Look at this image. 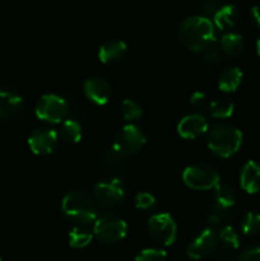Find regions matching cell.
Returning <instances> with one entry per match:
<instances>
[{
	"mask_svg": "<svg viewBox=\"0 0 260 261\" xmlns=\"http://www.w3.org/2000/svg\"><path fill=\"white\" fill-rule=\"evenodd\" d=\"M181 45L191 53H203L216 43V27L204 15L188 17L180 23L177 30Z\"/></svg>",
	"mask_w": 260,
	"mask_h": 261,
	"instance_id": "6da1fadb",
	"label": "cell"
},
{
	"mask_svg": "<svg viewBox=\"0 0 260 261\" xmlns=\"http://www.w3.org/2000/svg\"><path fill=\"white\" fill-rule=\"evenodd\" d=\"M97 201L84 191L74 190L61 200V212L69 221L81 226L91 224L98 218Z\"/></svg>",
	"mask_w": 260,
	"mask_h": 261,
	"instance_id": "7a4b0ae2",
	"label": "cell"
},
{
	"mask_svg": "<svg viewBox=\"0 0 260 261\" xmlns=\"http://www.w3.org/2000/svg\"><path fill=\"white\" fill-rule=\"evenodd\" d=\"M209 150L219 158H229L236 154L244 142V135L237 127L227 124H217L206 133Z\"/></svg>",
	"mask_w": 260,
	"mask_h": 261,
	"instance_id": "3957f363",
	"label": "cell"
},
{
	"mask_svg": "<svg viewBox=\"0 0 260 261\" xmlns=\"http://www.w3.org/2000/svg\"><path fill=\"white\" fill-rule=\"evenodd\" d=\"M221 176L214 166L205 162L188 166L183 172V181L188 188L198 191L214 189L219 184Z\"/></svg>",
	"mask_w": 260,
	"mask_h": 261,
	"instance_id": "277c9868",
	"label": "cell"
},
{
	"mask_svg": "<svg viewBox=\"0 0 260 261\" xmlns=\"http://www.w3.org/2000/svg\"><path fill=\"white\" fill-rule=\"evenodd\" d=\"M145 143H147V137L142 127L129 124L116 133L111 147L124 157H129L139 153L144 148Z\"/></svg>",
	"mask_w": 260,
	"mask_h": 261,
	"instance_id": "5b68a950",
	"label": "cell"
},
{
	"mask_svg": "<svg viewBox=\"0 0 260 261\" xmlns=\"http://www.w3.org/2000/svg\"><path fill=\"white\" fill-rule=\"evenodd\" d=\"M93 236L105 245H115L126 237L127 224L124 219L114 216H103L93 223Z\"/></svg>",
	"mask_w": 260,
	"mask_h": 261,
	"instance_id": "8992f818",
	"label": "cell"
},
{
	"mask_svg": "<svg viewBox=\"0 0 260 261\" xmlns=\"http://www.w3.org/2000/svg\"><path fill=\"white\" fill-rule=\"evenodd\" d=\"M36 116L48 124H61L69 114V105L58 94H43L36 105Z\"/></svg>",
	"mask_w": 260,
	"mask_h": 261,
	"instance_id": "52a82bcc",
	"label": "cell"
},
{
	"mask_svg": "<svg viewBox=\"0 0 260 261\" xmlns=\"http://www.w3.org/2000/svg\"><path fill=\"white\" fill-rule=\"evenodd\" d=\"M147 231L150 239L161 246H171L177 239V226L168 213L153 214L148 219Z\"/></svg>",
	"mask_w": 260,
	"mask_h": 261,
	"instance_id": "ba28073f",
	"label": "cell"
},
{
	"mask_svg": "<svg viewBox=\"0 0 260 261\" xmlns=\"http://www.w3.org/2000/svg\"><path fill=\"white\" fill-rule=\"evenodd\" d=\"M94 200L105 208H114L125 199L124 184L120 178L107 177L98 181L93 188Z\"/></svg>",
	"mask_w": 260,
	"mask_h": 261,
	"instance_id": "9c48e42d",
	"label": "cell"
},
{
	"mask_svg": "<svg viewBox=\"0 0 260 261\" xmlns=\"http://www.w3.org/2000/svg\"><path fill=\"white\" fill-rule=\"evenodd\" d=\"M218 233L214 231V228L208 227L203 229L190 244L186 246L185 254L189 259L201 260L204 257H208L209 255L214 254L218 249Z\"/></svg>",
	"mask_w": 260,
	"mask_h": 261,
	"instance_id": "30bf717a",
	"label": "cell"
},
{
	"mask_svg": "<svg viewBox=\"0 0 260 261\" xmlns=\"http://www.w3.org/2000/svg\"><path fill=\"white\" fill-rule=\"evenodd\" d=\"M59 143V134L51 127H38L28 137V145L36 155L51 154Z\"/></svg>",
	"mask_w": 260,
	"mask_h": 261,
	"instance_id": "8fae6325",
	"label": "cell"
},
{
	"mask_svg": "<svg viewBox=\"0 0 260 261\" xmlns=\"http://www.w3.org/2000/svg\"><path fill=\"white\" fill-rule=\"evenodd\" d=\"M84 96L88 101L97 106H103L110 101L112 96V87L110 82L101 76H92L83 84Z\"/></svg>",
	"mask_w": 260,
	"mask_h": 261,
	"instance_id": "7c38bea8",
	"label": "cell"
},
{
	"mask_svg": "<svg viewBox=\"0 0 260 261\" xmlns=\"http://www.w3.org/2000/svg\"><path fill=\"white\" fill-rule=\"evenodd\" d=\"M208 121L201 114H190L183 117L177 125V133L181 138L194 140L208 133Z\"/></svg>",
	"mask_w": 260,
	"mask_h": 261,
	"instance_id": "4fadbf2b",
	"label": "cell"
},
{
	"mask_svg": "<svg viewBox=\"0 0 260 261\" xmlns=\"http://www.w3.org/2000/svg\"><path fill=\"white\" fill-rule=\"evenodd\" d=\"M240 185L247 194H256L260 191V163L256 161H247L240 172Z\"/></svg>",
	"mask_w": 260,
	"mask_h": 261,
	"instance_id": "5bb4252c",
	"label": "cell"
},
{
	"mask_svg": "<svg viewBox=\"0 0 260 261\" xmlns=\"http://www.w3.org/2000/svg\"><path fill=\"white\" fill-rule=\"evenodd\" d=\"M23 98L13 88H0V117H10L22 110Z\"/></svg>",
	"mask_w": 260,
	"mask_h": 261,
	"instance_id": "9a60e30c",
	"label": "cell"
},
{
	"mask_svg": "<svg viewBox=\"0 0 260 261\" xmlns=\"http://www.w3.org/2000/svg\"><path fill=\"white\" fill-rule=\"evenodd\" d=\"M127 46L124 41L112 40L103 43L98 50V59L103 64H115L126 55Z\"/></svg>",
	"mask_w": 260,
	"mask_h": 261,
	"instance_id": "2e32d148",
	"label": "cell"
},
{
	"mask_svg": "<svg viewBox=\"0 0 260 261\" xmlns=\"http://www.w3.org/2000/svg\"><path fill=\"white\" fill-rule=\"evenodd\" d=\"M239 20V9L233 4H223L213 15V24L221 31L231 30Z\"/></svg>",
	"mask_w": 260,
	"mask_h": 261,
	"instance_id": "e0dca14e",
	"label": "cell"
},
{
	"mask_svg": "<svg viewBox=\"0 0 260 261\" xmlns=\"http://www.w3.org/2000/svg\"><path fill=\"white\" fill-rule=\"evenodd\" d=\"M242 82V71L237 66L226 68L218 78V88L224 93H232L240 87Z\"/></svg>",
	"mask_w": 260,
	"mask_h": 261,
	"instance_id": "ac0fdd59",
	"label": "cell"
},
{
	"mask_svg": "<svg viewBox=\"0 0 260 261\" xmlns=\"http://www.w3.org/2000/svg\"><path fill=\"white\" fill-rule=\"evenodd\" d=\"M58 134L63 142L68 143V144H76V143L82 140L83 130H82V125L78 121L71 119H65L61 122Z\"/></svg>",
	"mask_w": 260,
	"mask_h": 261,
	"instance_id": "d6986e66",
	"label": "cell"
},
{
	"mask_svg": "<svg viewBox=\"0 0 260 261\" xmlns=\"http://www.w3.org/2000/svg\"><path fill=\"white\" fill-rule=\"evenodd\" d=\"M244 37L239 33L228 32L223 35L219 40V48L223 54L229 56H236L240 55L244 50Z\"/></svg>",
	"mask_w": 260,
	"mask_h": 261,
	"instance_id": "ffe728a7",
	"label": "cell"
},
{
	"mask_svg": "<svg viewBox=\"0 0 260 261\" xmlns=\"http://www.w3.org/2000/svg\"><path fill=\"white\" fill-rule=\"evenodd\" d=\"M214 199H216L217 205L222 208L233 209L236 204V191L232 186L219 182L214 188Z\"/></svg>",
	"mask_w": 260,
	"mask_h": 261,
	"instance_id": "44dd1931",
	"label": "cell"
},
{
	"mask_svg": "<svg viewBox=\"0 0 260 261\" xmlns=\"http://www.w3.org/2000/svg\"><path fill=\"white\" fill-rule=\"evenodd\" d=\"M93 232L87 229L86 227H82L81 224L74 227L68 234V241L70 247L73 249H84L88 246L93 240Z\"/></svg>",
	"mask_w": 260,
	"mask_h": 261,
	"instance_id": "7402d4cb",
	"label": "cell"
},
{
	"mask_svg": "<svg viewBox=\"0 0 260 261\" xmlns=\"http://www.w3.org/2000/svg\"><path fill=\"white\" fill-rule=\"evenodd\" d=\"M232 217H233V209L222 208V206L216 204L206 214V223L212 228H214V227H223L231 221Z\"/></svg>",
	"mask_w": 260,
	"mask_h": 261,
	"instance_id": "603a6c76",
	"label": "cell"
},
{
	"mask_svg": "<svg viewBox=\"0 0 260 261\" xmlns=\"http://www.w3.org/2000/svg\"><path fill=\"white\" fill-rule=\"evenodd\" d=\"M233 103L227 98H217L208 105V112L213 119H228L233 114Z\"/></svg>",
	"mask_w": 260,
	"mask_h": 261,
	"instance_id": "cb8c5ba5",
	"label": "cell"
},
{
	"mask_svg": "<svg viewBox=\"0 0 260 261\" xmlns=\"http://www.w3.org/2000/svg\"><path fill=\"white\" fill-rule=\"evenodd\" d=\"M218 241L228 251H235V250H237L240 247L239 233H237L233 227L228 226V224L221 227V229L218 232Z\"/></svg>",
	"mask_w": 260,
	"mask_h": 261,
	"instance_id": "d4e9b609",
	"label": "cell"
},
{
	"mask_svg": "<svg viewBox=\"0 0 260 261\" xmlns=\"http://www.w3.org/2000/svg\"><path fill=\"white\" fill-rule=\"evenodd\" d=\"M241 232L246 237H255L260 233V213L247 212L241 219Z\"/></svg>",
	"mask_w": 260,
	"mask_h": 261,
	"instance_id": "484cf974",
	"label": "cell"
},
{
	"mask_svg": "<svg viewBox=\"0 0 260 261\" xmlns=\"http://www.w3.org/2000/svg\"><path fill=\"white\" fill-rule=\"evenodd\" d=\"M120 112H121V116L125 121L132 122L135 120L140 119L143 115L142 106L138 103L134 99H124L121 102V106H120Z\"/></svg>",
	"mask_w": 260,
	"mask_h": 261,
	"instance_id": "4316f807",
	"label": "cell"
},
{
	"mask_svg": "<svg viewBox=\"0 0 260 261\" xmlns=\"http://www.w3.org/2000/svg\"><path fill=\"white\" fill-rule=\"evenodd\" d=\"M134 261H167V254L162 249H144L135 256Z\"/></svg>",
	"mask_w": 260,
	"mask_h": 261,
	"instance_id": "83f0119b",
	"label": "cell"
},
{
	"mask_svg": "<svg viewBox=\"0 0 260 261\" xmlns=\"http://www.w3.org/2000/svg\"><path fill=\"white\" fill-rule=\"evenodd\" d=\"M134 204L135 208L140 209V211H149V209H153L157 204V200H155L154 195L150 193H138L134 198Z\"/></svg>",
	"mask_w": 260,
	"mask_h": 261,
	"instance_id": "f1b7e54d",
	"label": "cell"
},
{
	"mask_svg": "<svg viewBox=\"0 0 260 261\" xmlns=\"http://www.w3.org/2000/svg\"><path fill=\"white\" fill-rule=\"evenodd\" d=\"M204 54V61H205L208 65L214 66L218 65L222 60V51L221 48L217 47L216 43H213L212 46H209L206 50L203 51Z\"/></svg>",
	"mask_w": 260,
	"mask_h": 261,
	"instance_id": "f546056e",
	"label": "cell"
},
{
	"mask_svg": "<svg viewBox=\"0 0 260 261\" xmlns=\"http://www.w3.org/2000/svg\"><path fill=\"white\" fill-rule=\"evenodd\" d=\"M105 161H106L107 165L111 166V167H121V166L124 165L125 157L120 154L119 152H116V150L111 147L110 149H107L106 153H105Z\"/></svg>",
	"mask_w": 260,
	"mask_h": 261,
	"instance_id": "4dcf8cb0",
	"label": "cell"
},
{
	"mask_svg": "<svg viewBox=\"0 0 260 261\" xmlns=\"http://www.w3.org/2000/svg\"><path fill=\"white\" fill-rule=\"evenodd\" d=\"M190 106L195 111H203L208 106V98L203 92H194L190 97Z\"/></svg>",
	"mask_w": 260,
	"mask_h": 261,
	"instance_id": "1f68e13d",
	"label": "cell"
},
{
	"mask_svg": "<svg viewBox=\"0 0 260 261\" xmlns=\"http://www.w3.org/2000/svg\"><path fill=\"white\" fill-rule=\"evenodd\" d=\"M239 261H260V245L244 250L239 256Z\"/></svg>",
	"mask_w": 260,
	"mask_h": 261,
	"instance_id": "d6a6232c",
	"label": "cell"
},
{
	"mask_svg": "<svg viewBox=\"0 0 260 261\" xmlns=\"http://www.w3.org/2000/svg\"><path fill=\"white\" fill-rule=\"evenodd\" d=\"M219 7H221V4L217 0H208V2H205L203 4V7H201V9L204 12V17H213L214 13L217 12V9Z\"/></svg>",
	"mask_w": 260,
	"mask_h": 261,
	"instance_id": "836d02e7",
	"label": "cell"
},
{
	"mask_svg": "<svg viewBox=\"0 0 260 261\" xmlns=\"http://www.w3.org/2000/svg\"><path fill=\"white\" fill-rule=\"evenodd\" d=\"M249 19H250V23H251L255 28L260 30V7L259 5H255V7H252L251 9H250Z\"/></svg>",
	"mask_w": 260,
	"mask_h": 261,
	"instance_id": "e575fe53",
	"label": "cell"
},
{
	"mask_svg": "<svg viewBox=\"0 0 260 261\" xmlns=\"http://www.w3.org/2000/svg\"><path fill=\"white\" fill-rule=\"evenodd\" d=\"M222 261H239V259H236V257H235L232 254H227V255H224Z\"/></svg>",
	"mask_w": 260,
	"mask_h": 261,
	"instance_id": "d590c367",
	"label": "cell"
},
{
	"mask_svg": "<svg viewBox=\"0 0 260 261\" xmlns=\"http://www.w3.org/2000/svg\"><path fill=\"white\" fill-rule=\"evenodd\" d=\"M256 53H257V55L260 56V36L256 41Z\"/></svg>",
	"mask_w": 260,
	"mask_h": 261,
	"instance_id": "8d00e7d4",
	"label": "cell"
},
{
	"mask_svg": "<svg viewBox=\"0 0 260 261\" xmlns=\"http://www.w3.org/2000/svg\"><path fill=\"white\" fill-rule=\"evenodd\" d=\"M0 261H2V257H0Z\"/></svg>",
	"mask_w": 260,
	"mask_h": 261,
	"instance_id": "74e56055",
	"label": "cell"
}]
</instances>
